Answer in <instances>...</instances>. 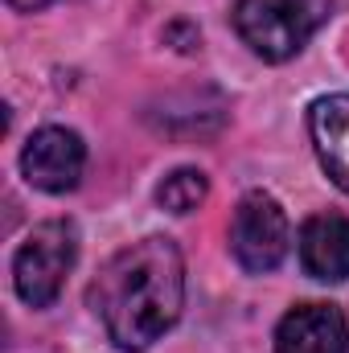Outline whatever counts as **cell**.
<instances>
[{
    "mask_svg": "<svg viewBox=\"0 0 349 353\" xmlns=\"http://www.w3.org/2000/svg\"><path fill=\"white\" fill-rule=\"evenodd\" d=\"M235 259L247 271H275L288 255V214L271 193H247L230 222Z\"/></svg>",
    "mask_w": 349,
    "mask_h": 353,
    "instance_id": "obj_4",
    "label": "cell"
},
{
    "mask_svg": "<svg viewBox=\"0 0 349 353\" xmlns=\"http://www.w3.org/2000/svg\"><path fill=\"white\" fill-rule=\"evenodd\" d=\"M333 0H239L235 29L263 62H283L329 21Z\"/></svg>",
    "mask_w": 349,
    "mask_h": 353,
    "instance_id": "obj_2",
    "label": "cell"
},
{
    "mask_svg": "<svg viewBox=\"0 0 349 353\" xmlns=\"http://www.w3.org/2000/svg\"><path fill=\"white\" fill-rule=\"evenodd\" d=\"M308 128H312V144L325 173L333 176L337 189L349 193V94L317 99L308 111Z\"/></svg>",
    "mask_w": 349,
    "mask_h": 353,
    "instance_id": "obj_8",
    "label": "cell"
},
{
    "mask_svg": "<svg viewBox=\"0 0 349 353\" xmlns=\"http://www.w3.org/2000/svg\"><path fill=\"white\" fill-rule=\"evenodd\" d=\"M206 193H210V185H206V176L197 173V169H177L161 181V189H157V201L169 210V214H193L201 201H206Z\"/></svg>",
    "mask_w": 349,
    "mask_h": 353,
    "instance_id": "obj_9",
    "label": "cell"
},
{
    "mask_svg": "<svg viewBox=\"0 0 349 353\" xmlns=\"http://www.w3.org/2000/svg\"><path fill=\"white\" fill-rule=\"evenodd\" d=\"M87 165V148L74 132L66 128H41L29 136L25 152H21V173L33 189H46V193H66L79 185Z\"/></svg>",
    "mask_w": 349,
    "mask_h": 353,
    "instance_id": "obj_5",
    "label": "cell"
},
{
    "mask_svg": "<svg viewBox=\"0 0 349 353\" xmlns=\"http://www.w3.org/2000/svg\"><path fill=\"white\" fill-rule=\"evenodd\" d=\"M275 353H349V325L337 304H300L275 329Z\"/></svg>",
    "mask_w": 349,
    "mask_h": 353,
    "instance_id": "obj_6",
    "label": "cell"
},
{
    "mask_svg": "<svg viewBox=\"0 0 349 353\" xmlns=\"http://www.w3.org/2000/svg\"><path fill=\"white\" fill-rule=\"evenodd\" d=\"M79 255V234L70 222H41L33 226V234L21 243L17 259H12V283H17V296L29 304V308H50L74 267Z\"/></svg>",
    "mask_w": 349,
    "mask_h": 353,
    "instance_id": "obj_3",
    "label": "cell"
},
{
    "mask_svg": "<svg viewBox=\"0 0 349 353\" xmlns=\"http://www.w3.org/2000/svg\"><path fill=\"white\" fill-rule=\"evenodd\" d=\"M300 263L312 279L337 283L349 279V218L317 214L300 230Z\"/></svg>",
    "mask_w": 349,
    "mask_h": 353,
    "instance_id": "obj_7",
    "label": "cell"
},
{
    "mask_svg": "<svg viewBox=\"0 0 349 353\" xmlns=\"http://www.w3.org/2000/svg\"><path fill=\"white\" fill-rule=\"evenodd\" d=\"M12 8H25V12H33V8H41V4H50V0H8Z\"/></svg>",
    "mask_w": 349,
    "mask_h": 353,
    "instance_id": "obj_10",
    "label": "cell"
},
{
    "mask_svg": "<svg viewBox=\"0 0 349 353\" xmlns=\"http://www.w3.org/2000/svg\"><path fill=\"white\" fill-rule=\"evenodd\" d=\"M94 316L119 350H148L185 304V263L173 239H140L111 255L87 292Z\"/></svg>",
    "mask_w": 349,
    "mask_h": 353,
    "instance_id": "obj_1",
    "label": "cell"
}]
</instances>
